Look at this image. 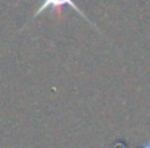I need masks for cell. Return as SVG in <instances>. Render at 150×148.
Wrapping results in <instances>:
<instances>
[{"label":"cell","mask_w":150,"mask_h":148,"mask_svg":"<svg viewBox=\"0 0 150 148\" xmlns=\"http://www.w3.org/2000/svg\"><path fill=\"white\" fill-rule=\"evenodd\" d=\"M64 5H69L72 10H75V13H77V15H80L81 18H83V19H86L88 22H91V26H94V22H93V21L90 19V18H88V16L85 15V13L81 11V10H80V6H78L77 3H75V0H43V2H42V5L38 6L37 10H35V13H34V16H32V19L38 18V16L42 15V13L45 11V10L61 8V6H64Z\"/></svg>","instance_id":"cell-1"}]
</instances>
